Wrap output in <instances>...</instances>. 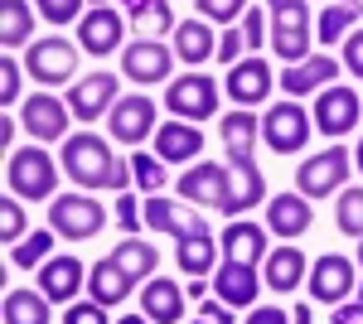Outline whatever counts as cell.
Segmentation results:
<instances>
[{
  "label": "cell",
  "mask_w": 363,
  "mask_h": 324,
  "mask_svg": "<svg viewBox=\"0 0 363 324\" xmlns=\"http://www.w3.org/2000/svg\"><path fill=\"white\" fill-rule=\"evenodd\" d=\"M39 291L54 300V305H73L78 300V291H87V267L68 252V257H49L44 267H39Z\"/></svg>",
  "instance_id": "obj_20"
},
{
  "label": "cell",
  "mask_w": 363,
  "mask_h": 324,
  "mask_svg": "<svg viewBox=\"0 0 363 324\" xmlns=\"http://www.w3.org/2000/svg\"><path fill=\"white\" fill-rule=\"evenodd\" d=\"M116 102H121V82H116V73H107V68H97V73H83V78L68 87V111H73L83 126L102 121V116H107Z\"/></svg>",
  "instance_id": "obj_13"
},
{
  "label": "cell",
  "mask_w": 363,
  "mask_h": 324,
  "mask_svg": "<svg viewBox=\"0 0 363 324\" xmlns=\"http://www.w3.org/2000/svg\"><path fill=\"white\" fill-rule=\"evenodd\" d=\"M339 78V58H330V54H310L306 63H286V73L277 78V87L286 92V97H306V92H325L330 82Z\"/></svg>",
  "instance_id": "obj_21"
},
{
  "label": "cell",
  "mask_w": 363,
  "mask_h": 324,
  "mask_svg": "<svg viewBox=\"0 0 363 324\" xmlns=\"http://www.w3.org/2000/svg\"><path fill=\"white\" fill-rule=\"evenodd\" d=\"M121 73L136 87L174 82V44H165V39H131L121 49Z\"/></svg>",
  "instance_id": "obj_10"
},
{
  "label": "cell",
  "mask_w": 363,
  "mask_h": 324,
  "mask_svg": "<svg viewBox=\"0 0 363 324\" xmlns=\"http://www.w3.org/2000/svg\"><path fill=\"white\" fill-rule=\"evenodd\" d=\"M194 324H208V320H203V315H199V320H194Z\"/></svg>",
  "instance_id": "obj_60"
},
{
  "label": "cell",
  "mask_w": 363,
  "mask_h": 324,
  "mask_svg": "<svg viewBox=\"0 0 363 324\" xmlns=\"http://www.w3.org/2000/svg\"><path fill=\"white\" fill-rule=\"evenodd\" d=\"M242 49H247V34H242V25L238 29H223V39H218V63L223 68H233V63H242Z\"/></svg>",
  "instance_id": "obj_46"
},
{
  "label": "cell",
  "mask_w": 363,
  "mask_h": 324,
  "mask_svg": "<svg viewBox=\"0 0 363 324\" xmlns=\"http://www.w3.org/2000/svg\"><path fill=\"white\" fill-rule=\"evenodd\" d=\"M354 169L363 174V135H359V145H354Z\"/></svg>",
  "instance_id": "obj_54"
},
{
  "label": "cell",
  "mask_w": 363,
  "mask_h": 324,
  "mask_svg": "<svg viewBox=\"0 0 363 324\" xmlns=\"http://www.w3.org/2000/svg\"><path fill=\"white\" fill-rule=\"evenodd\" d=\"M354 29H359V10H349V5H330V10H320L315 39H320L325 49H339V44H344Z\"/></svg>",
  "instance_id": "obj_37"
},
{
  "label": "cell",
  "mask_w": 363,
  "mask_h": 324,
  "mask_svg": "<svg viewBox=\"0 0 363 324\" xmlns=\"http://www.w3.org/2000/svg\"><path fill=\"white\" fill-rule=\"evenodd\" d=\"M112 324H150L145 315H121V320H112Z\"/></svg>",
  "instance_id": "obj_55"
},
{
  "label": "cell",
  "mask_w": 363,
  "mask_h": 324,
  "mask_svg": "<svg viewBox=\"0 0 363 324\" xmlns=\"http://www.w3.org/2000/svg\"><path fill=\"white\" fill-rule=\"evenodd\" d=\"M34 5L29 0H0V44L5 49H29L34 44Z\"/></svg>",
  "instance_id": "obj_32"
},
{
  "label": "cell",
  "mask_w": 363,
  "mask_h": 324,
  "mask_svg": "<svg viewBox=\"0 0 363 324\" xmlns=\"http://www.w3.org/2000/svg\"><path fill=\"white\" fill-rule=\"evenodd\" d=\"M257 203H267V179H262V169H257L252 160L228 164V203L218 208V213L242 218L247 208H257Z\"/></svg>",
  "instance_id": "obj_24"
},
{
  "label": "cell",
  "mask_w": 363,
  "mask_h": 324,
  "mask_svg": "<svg viewBox=\"0 0 363 324\" xmlns=\"http://www.w3.org/2000/svg\"><path fill=\"white\" fill-rule=\"evenodd\" d=\"M20 126L29 131L34 145L68 140V102L58 92H29L25 102H20Z\"/></svg>",
  "instance_id": "obj_15"
},
{
  "label": "cell",
  "mask_w": 363,
  "mask_h": 324,
  "mask_svg": "<svg viewBox=\"0 0 363 324\" xmlns=\"http://www.w3.org/2000/svg\"><path fill=\"white\" fill-rule=\"evenodd\" d=\"M242 34H247V49L262 54V39H272V25L262 20V10H247V15H242Z\"/></svg>",
  "instance_id": "obj_47"
},
{
  "label": "cell",
  "mask_w": 363,
  "mask_h": 324,
  "mask_svg": "<svg viewBox=\"0 0 363 324\" xmlns=\"http://www.w3.org/2000/svg\"><path fill=\"white\" fill-rule=\"evenodd\" d=\"M349 174H354V155L335 140L330 150H320L306 164H296V189L306 194V199H335L339 189H349L344 184Z\"/></svg>",
  "instance_id": "obj_7"
},
{
  "label": "cell",
  "mask_w": 363,
  "mask_h": 324,
  "mask_svg": "<svg viewBox=\"0 0 363 324\" xmlns=\"http://www.w3.org/2000/svg\"><path fill=\"white\" fill-rule=\"evenodd\" d=\"M194 10H199V20L233 29V20H242L252 5H247V0H194Z\"/></svg>",
  "instance_id": "obj_40"
},
{
  "label": "cell",
  "mask_w": 363,
  "mask_h": 324,
  "mask_svg": "<svg viewBox=\"0 0 363 324\" xmlns=\"http://www.w3.org/2000/svg\"><path fill=\"white\" fill-rule=\"evenodd\" d=\"M174 39V58H184L189 68H199V63H208V58L218 54V34H213V25L208 20H179V29L169 34Z\"/></svg>",
  "instance_id": "obj_30"
},
{
  "label": "cell",
  "mask_w": 363,
  "mask_h": 324,
  "mask_svg": "<svg viewBox=\"0 0 363 324\" xmlns=\"http://www.w3.org/2000/svg\"><path fill=\"white\" fill-rule=\"evenodd\" d=\"M218 252H223V247L213 242L208 233H199V238H184V242L174 247V262H179V271H184L189 281H208V276L218 271Z\"/></svg>",
  "instance_id": "obj_31"
},
{
  "label": "cell",
  "mask_w": 363,
  "mask_h": 324,
  "mask_svg": "<svg viewBox=\"0 0 363 324\" xmlns=\"http://www.w3.org/2000/svg\"><path fill=\"white\" fill-rule=\"evenodd\" d=\"M267 233L262 223H247V218H233L223 228V262H247V267H262L267 262Z\"/></svg>",
  "instance_id": "obj_28"
},
{
  "label": "cell",
  "mask_w": 363,
  "mask_h": 324,
  "mask_svg": "<svg viewBox=\"0 0 363 324\" xmlns=\"http://www.w3.org/2000/svg\"><path fill=\"white\" fill-rule=\"evenodd\" d=\"M199 315H203L208 324H238V320H233V305H223L218 296H213V300H203V305H199Z\"/></svg>",
  "instance_id": "obj_49"
},
{
  "label": "cell",
  "mask_w": 363,
  "mask_h": 324,
  "mask_svg": "<svg viewBox=\"0 0 363 324\" xmlns=\"http://www.w3.org/2000/svg\"><path fill=\"white\" fill-rule=\"evenodd\" d=\"M140 218H145V233H165V238H174V242L208 233V223H203V213H199L194 203L165 199V194H150L145 208H140Z\"/></svg>",
  "instance_id": "obj_11"
},
{
  "label": "cell",
  "mask_w": 363,
  "mask_h": 324,
  "mask_svg": "<svg viewBox=\"0 0 363 324\" xmlns=\"http://www.w3.org/2000/svg\"><path fill=\"white\" fill-rule=\"evenodd\" d=\"M131 29H136V39H165L179 29V20H174L169 0H140L131 5Z\"/></svg>",
  "instance_id": "obj_34"
},
{
  "label": "cell",
  "mask_w": 363,
  "mask_h": 324,
  "mask_svg": "<svg viewBox=\"0 0 363 324\" xmlns=\"http://www.w3.org/2000/svg\"><path fill=\"white\" fill-rule=\"evenodd\" d=\"M310 223H315V203H310L301 189L267 199V233H272V238L296 242V238H306V233H310Z\"/></svg>",
  "instance_id": "obj_18"
},
{
  "label": "cell",
  "mask_w": 363,
  "mask_h": 324,
  "mask_svg": "<svg viewBox=\"0 0 363 324\" xmlns=\"http://www.w3.org/2000/svg\"><path fill=\"white\" fill-rule=\"evenodd\" d=\"M107 257H112V262L126 271L131 281H150V276H155V267H160V247H155V242H140V238L116 242Z\"/></svg>",
  "instance_id": "obj_33"
},
{
  "label": "cell",
  "mask_w": 363,
  "mask_h": 324,
  "mask_svg": "<svg viewBox=\"0 0 363 324\" xmlns=\"http://www.w3.org/2000/svg\"><path fill=\"white\" fill-rule=\"evenodd\" d=\"M49 228H54L63 242H92L102 228H107V208L92 199V194H58L49 203Z\"/></svg>",
  "instance_id": "obj_6"
},
{
  "label": "cell",
  "mask_w": 363,
  "mask_h": 324,
  "mask_svg": "<svg viewBox=\"0 0 363 324\" xmlns=\"http://www.w3.org/2000/svg\"><path fill=\"white\" fill-rule=\"evenodd\" d=\"M49 305H54V300L44 296V291H39V286H34V291H5V324H49L54 320V315H49Z\"/></svg>",
  "instance_id": "obj_35"
},
{
  "label": "cell",
  "mask_w": 363,
  "mask_h": 324,
  "mask_svg": "<svg viewBox=\"0 0 363 324\" xmlns=\"http://www.w3.org/2000/svg\"><path fill=\"white\" fill-rule=\"evenodd\" d=\"M20 131H25L20 116H5V121H0V150H5V155H15V135Z\"/></svg>",
  "instance_id": "obj_52"
},
{
  "label": "cell",
  "mask_w": 363,
  "mask_h": 324,
  "mask_svg": "<svg viewBox=\"0 0 363 324\" xmlns=\"http://www.w3.org/2000/svg\"><path fill=\"white\" fill-rule=\"evenodd\" d=\"M58 324H107V305H97V300H73Z\"/></svg>",
  "instance_id": "obj_45"
},
{
  "label": "cell",
  "mask_w": 363,
  "mask_h": 324,
  "mask_svg": "<svg viewBox=\"0 0 363 324\" xmlns=\"http://www.w3.org/2000/svg\"><path fill=\"white\" fill-rule=\"evenodd\" d=\"M78 44H68L63 34H44V39H34L25 49V73L39 87H68V82L78 78Z\"/></svg>",
  "instance_id": "obj_5"
},
{
  "label": "cell",
  "mask_w": 363,
  "mask_h": 324,
  "mask_svg": "<svg viewBox=\"0 0 363 324\" xmlns=\"http://www.w3.org/2000/svg\"><path fill=\"white\" fill-rule=\"evenodd\" d=\"M34 10H39L54 29H63V25H73V20H83L92 5H87V0H34Z\"/></svg>",
  "instance_id": "obj_42"
},
{
  "label": "cell",
  "mask_w": 363,
  "mask_h": 324,
  "mask_svg": "<svg viewBox=\"0 0 363 324\" xmlns=\"http://www.w3.org/2000/svg\"><path fill=\"white\" fill-rule=\"evenodd\" d=\"M218 140H223L228 164L252 160V150H257V140H262V116H252L247 107L228 111V116H223V126H218Z\"/></svg>",
  "instance_id": "obj_27"
},
{
  "label": "cell",
  "mask_w": 363,
  "mask_h": 324,
  "mask_svg": "<svg viewBox=\"0 0 363 324\" xmlns=\"http://www.w3.org/2000/svg\"><path fill=\"white\" fill-rule=\"evenodd\" d=\"M339 54H344V68L363 82V29H354V34L344 39V49H339Z\"/></svg>",
  "instance_id": "obj_48"
},
{
  "label": "cell",
  "mask_w": 363,
  "mask_h": 324,
  "mask_svg": "<svg viewBox=\"0 0 363 324\" xmlns=\"http://www.w3.org/2000/svg\"><path fill=\"white\" fill-rule=\"evenodd\" d=\"M54 242H58V233H54V228H39V233L20 238V242L10 247V267H20V271L44 267V262L54 257Z\"/></svg>",
  "instance_id": "obj_36"
},
{
  "label": "cell",
  "mask_w": 363,
  "mask_h": 324,
  "mask_svg": "<svg viewBox=\"0 0 363 324\" xmlns=\"http://www.w3.org/2000/svg\"><path fill=\"white\" fill-rule=\"evenodd\" d=\"M165 107L174 121H213L218 116V82L208 73H184L165 87Z\"/></svg>",
  "instance_id": "obj_9"
},
{
  "label": "cell",
  "mask_w": 363,
  "mask_h": 324,
  "mask_svg": "<svg viewBox=\"0 0 363 324\" xmlns=\"http://www.w3.org/2000/svg\"><path fill=\"white\" fill-rule=\"evenodd\" d=\"M291 324H315V315H310V305H296V315H291Z\"/></svg>",
  "instance_id": "obj_53"
},
{
  "label": "cell",
  "mask_w": 363,
  "mask_h": 324,
  "mask_svg": "<svg viewBox=\"0 0 363 324\" xmlns=\"http://www.w3.org/2000/svg\"><path fill=\"white\" fill-rule=\"evenodd\" d=\"M272 10V54L281 63H306L315 44V10L306 0H267Z\"/></svg>",
  "instance_id": "obj_3"
},
{
  "label": "cell",
  "mask_w": 363,
  "mask_h": 324,
  "mask_svg": "<svg viewBox=\"0 0 363 324\" xmlns=\"http://www.w3.org/2000/svg\"><path fill=\"white\" fill-rule=\"evenodd\" d=\"M78 49L92 58H107L126 49V15L112 5H92L83 20H78Z\"/></svg>",
  "instance_id": "obj_16"
},
{
  "label": "cell",
  "mask_w": 363,
  "mask_h": 324,
  "mask_svg": "<svg viewBox=\"0 0 363 324\" xmlns=\"http://www.w3.org/2000/svg\"><path fill=\"white\" fill-rule=\"evenodd\" d=\"M131 291H136V281L116 267L112 257H102V262H92V267H87V296L97 300V305L116 310V305H126V300H131Z\"/></svg>",
  "instance_id": "obj_29"
},
{
  "label": "cell",
  "mask_w": 363,
  "mask_h": 324,
  "mask_svg": "<svg viewBox=\"0 0 363 324\" xmlns=\"http://www.w3.org/2000/svg\"><path fill=\"white\" fill-rule=\"evenodd\" d=\"M131 174H136V189L145 194V199H150V194H165V184H169L165 160H160V155H145V150L131 155Z\"/></svg>",
  "instance_id": "obj_38"
},
{
  "label": "cell",
  "mask_w": 363,
  "mask_h": 324,
  "mask_svg": "<svg viewBox=\"0 0 363 324\" xmlns=\"http://www.w3.org/2000/svg\"><path fill=\"white\" fill-rule=\"evenodd\" d=\"M155 131H160V116L145 92H121V102L107 111V135L121 145H145V135Z\"/></svg>",
  "instance_id": "obj_14"
},
{
  "label": "cell",
  "mask_w": 363,
  "mask_h": 324,
  "mask_svg": "<svg viewBox=\"0 0 363 324\" xmlns=\"http://www.w3.org/2000/svg\"><path fill=\"white\" fill-rule=\"evenodd\" d=\"M306 291H310V300H320V305H344V300H354V291H359V262H349L344 252L315 257V262H310V276H306Z\"/></svg>",
  "instance_id": "obj_8"
},
{
  "label": "cell",
  "mask_w": 363,
  "mask_h": 324,
  "mask_svg": "<svg viewBox=\"0 0 363 324\" xmlns=\"http://www.w3.org/2000/svg\"><path fill=\"white\" fill-rule=\"evenodd\" d=\"M315 135V116H310L296 97H281L262 111V140L272 155H301Z\"/></svg>",
  "instance_id": "obj_4"
},
{
  "label": "cell",
  "mask_w": 363,
  "mask_h": 324,
  "mask_svg": "<svg viewBox=\"0 0 363 324\" xmlns=\"http://www.w3.org/2000/svg\"><path fill=\"white\" fill-rule=\"evenodd\" d=\"M354 262H359V271H363V238H359V252H354Z\"/></svg>",
  "instance_id": "obj_57"
},
{
  "label": "cell",
  "mask_w": 363,
  "mask_h": 324,
  "mask_svg": "<svg viewBox=\"0 0 363 324\" xmlns=\"http://www.w3.org/2000/svg\"><path fill=\"white\" fill-rule=\"evenodd\" d=\"M330 324H363V300H344V305H335Z\"/></svg>",
  "instance_id": "obj_51"
},
{
  "label": "cell",
  "mask_w": 363,
  "mask_h": 324,
  "mask_svg": "<svg viewBox=\"0 0 363 324\" xmlns=\"http://www.w3.org/2000/svg\"><path fill=\"white\" fill-rule=\"evenodd\" d=\"M155 155L165 164L199 160V155H203V131H199L194 121H160V131H155Z\"/></svg>",
  "instance_id": "obj_26"
},
{
  "label": "cell",
  "mask_w": 363,
  "mask_h": 324,
  "mask_svg": "<svg viewBox=\"0 0 363 324\" xmlns=\"http://www.w3.org/2000/svg\"><path fill=\"white\" fill-rule=\"evenodd\" d=\"M0 238L15 247L20 238H29V228H25V199H15V194H5L0 199Z\"/></svg>",
  "instance_id": "obj_41"
},
{
  "label": "cell",
  "mask_w": 363,
  "mask_h": 324,
  "mask_svg": "<svg viewBox=\"0 0 363 324\" xmlns=\"http://www.w3.org/2000/svg\"><path fill=\"white\" fill-rule=\"evenodd\" d=\"M310 276V262H306V252L301 247H291V242H281L267 252V262H262V281L277 291V296H291V291H301V281Z\"/></svg>",
  "instance_id": "obj_23"
},
{
  "label": "cell",
  "mask_w": 363,
  "mask_h": 324,
  "mask_svg": "<svg viewBox=\"0 0 363 324\" xmlns=\"http://www.w3.org/2000/svg\"><path fill=\"white\" fill-rule=\"evenodd\" d=\"M344 5H349V10H359V20H363V0H344Z\"/></svg>",
  "instance_id": "obj_56"
},
{
  "label": "cell",
  "mask_w": 363,
  "mask_h": 324,
  "mask_svg": "<svg viewBox=\"0 0 363 324\" xmlns=\"http://www.w3.org/2000/svg\"><path fill=\"white\" fill-rule=\"evenodd\" d=\"M116 228H121L126 238H136L140 228H145V218H140V199H131V194H116Z\"/></svg>",
  "instance_id": "obj_44"
},
{
  "label": "cell",
  "mask_w": 363,
  "mask_h": 324,
  "mask_svg": "<svg viewBox=\"0 0 363 324\" xmlns=\"http://www.w3.org/2000/svg\"><path fill=\"white\" fill-rule=\"evenodd\" d=\"M223 92L238 102V107H262L272 92H277V78H272V68H267V58L262 54H247L242 63H233L223 78Z\"/></svg>",
  "instance_id": "obj_17"
},
{
  "label": "cell",
  "mask_w": 363,
  "mask_h": 324,
  "mask_svg": "<svg viewBox=\"0 0 363 324\" xmlns=\"http://www.w3.org/2000/svg\"><path fill=\"white\" fill-rule=\"evenodd\" d=\"M359 111H363L359 87H339V82H330V87L315 97L310 116H315V131H320V135H330V140H344V135L359 126Z\"/></svg>",
  "instance_id": "obj_12"
},
{
  "label": "cell",
  "mask_w": 363,
  "mask_h": 324,
  "mask_svg": "<svg viewBox=\"0 0 363 324\" xmlns=\"http://www.w3.org/2000/svg\"><path fill=\"white\" fill-rule=\"evenodd\" d=\"M58 174L63 164L44 145H20L15 155H5V184L25 203H54L58 199Z\"/></svg>",
  "instance_id": "obj_2"
},
{
  "label": "cell",
  "mask_w": 363,
  "mask_h": 324,
  "mask_svg": "<svg viewBox=\"0 0 363 324\" xmlns=\"http://www.w3.org/2000/svg\"><path fill=\"white\" fill-rule=\"evenodd\" d=\"M174 189L194 208H223L228 203V164H189Z\"/></svg>",
  "instance_id": "obj_19"
},
{
  "label": "cell",
  "mask_w": 363,
  "mask_h": 324,
  "mask_svg": "<svg viewBox=\"0 0 363 324\" xmlns=\"http://www.w3.org/2000/svg\"><path fill=\"white\" fill-rule=\"evenodd\" d=\"M58 164H63V174L87 194H97V189L126 194L131 184H136L131 160H116L112 145H107L97 131H73L68 140H63V150H58Z\"/></svg>",
  "instance_id": "obj_1"
},
{
  "label": "cell",
  "mask_w": 363,
  "mask_h": 324,
  "mask_svg": "<svg viewBox=\"0 0 363 324\" xmlns=\"http://www.w3.org/2000/svg\"><path fill=\"white\" fill-rule=\"evenodd\" d=\"M121 5H126V10H131V5H140V0H121Z\"/></svg>",
  "instance_id": "obj_58"
},
{
  "label": "cell",
  "mask_w": 363,
  "mask_h": 324,
  "mask_svg": "<svg viewBox=\"0 0 363 324\" xmlns=\"http://www.w3.org/2000/svg\"><path fill=\"white\" fill-rule=\"evenodd\" d=\"M257 291H262V276L247 262H218L213 271V296L233 305V310H252L257 305Z\"/></svg>",
  "instance_id": "obj_22"
},
{
  "label": "cell",
  "mask_w": 363,
  "mask_h": 324,
  "mask_svg": "<svg viewBox=\"0 0 363 324\" xmlns=\"http://www.w3.org/2000/svg\"><path fill=\"white\" fill-rule=\"evenodd\" d=\"M184 286L179 281H165V276H150L145 291H140V315L150 324H179L184 320Z\"/></svg>",
  "instance_id": "obj_25"
},
{
  "label": "cell",
  "mask_w": 363,
  "mask_h": 324,
  "mask_svg": "<svg viewBox=\"0 0 363 324\" xmlns=\"http://www.w3.org/2000/svg\"><path fill=\"white\" fill-rule=\"evenodd\" d=\"M335 228L344 233V238H363V184H354V189H339Z\"/></svg>",
  "instance_id": "obj_39"
},
{
  "label": "cell",
  "mask_w": 363,
  "mask_h": 324,
  "mask_svg": "<svg viewBox=\"0 0 363 324\" xmlns=\"http://www.w3.org/2000/svg\"><path fill=\"white\" fill-rule=\"evenodd\" d=\"M20 78H25V63L15 54H5L0 58V102H5V107H20V102H25V97H20Z\"/></svg>",
  "instance_id": "obj_43"
},
{
  "label": "cell",
  "mask_w": 363,
  "mask_h": 324,
  "mask_svg": "<svg viewBox=\"0 0 363 324\" xmlns=\"http://www.w3.org/2000/svg\"><path fill=\"white\" fill-rule=\"evenodd\" d=\"M87 5H107V0H87Z\"/></svg>",
  "instance_id": "obj_59"
},
{
  "label": "cell",
  "mask_w": 363,
  "mask_h": 324,
  "mask_svg": "<svg viewBox=\"0 0 363 324\" xmlns=\"http://www.w3.org/2000/svg\"><path fill=\"white\" fill-rule=\"evenodd\" d=\"M242 324H291V315L277 310V305H252V315Z\"/></svg>",
  "instance_id": "obj_50"
}]
</instances>
